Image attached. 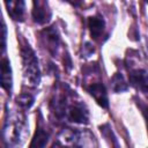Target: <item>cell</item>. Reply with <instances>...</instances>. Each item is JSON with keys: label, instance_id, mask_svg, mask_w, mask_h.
<instances>
[{"label": "cell", "instance_id": "6da1fadb", "mask_svg": "<svg viewBox=\"0 0 148 148\" xmlns=\"http://www.w3.org/2000/svg\"><path fill=\"white\" fill-rule=\"evenodd\" d=\"M22 62H23V72L27 82L30 86H38L40 81V72L38 67V60L34 50L28 45H24L21 50Z\"/></svg>", "mask_w": 148, "mask_h": 148}, {"label": "cell", "instance_id": "7a4b0ae2", "mask_svg": "<svg viewBox=\"0 0 148 148\" xmlns=\"http://www.w3.org/2000/svg\"><path fill=\"white\" fill-rule=\"evenodd\" d=\"M61 141L65 145L71 146L73 148H96L97 143L95 136L89 131H73L66 130L62 132Z\"/></svg>", "mask_w": 148, "mask_h": 148}, {"label": "cell", "instance_id": "3957f363", "mask_svg": "<svg viewBox=\"0 0 148 148\" xmlns=\"http://www.w3.org/2000/svg\"><path fill=\"white\" fill-rule=\"evenodd\" d=\"M131 83L142 92L148 94V73L145 69H135L130 74Z\"/></svg>", "mask_w": 148, "mask_h": 148}, {"label": "cell", "instance_id": "277c9868", "mask_svg": "<svg viewBox=\"0 0 148 148\" xmlns=\"http://www.w3.org/2000/svg\"><path fill=\"white\" fill-rule=\"evenodd\" d=\"M88 91L90 92V95L96 99V102L102 108H108L109 99H108L105 87L102 83H92V84H90L88 87Z\"/></svg>", "mask_w": 148, "mask_h": 148}, {"label": "cell", "instance_id": "5b68a950", "mask_svg": "<svg viewBox=\"0 0 148 148\" xmlns=\"http://www.w3.org/2000/svg\"><path fill=\"white\" fill-rule=\"evenodd\" d=\"M68 117L72 121H75V123H80V124L88 123V111L83 109L82 105L76 104L71 106L68 111Z\"/></svg>", "mask_w": 148, "mask_h": 148}, {"label": "cell", "instance_id": "8992f818", "mask_svg": "<svg viewBox=\"0 0 148 148\" xmlns=\"http://www.w3.org/2000/svg\"><path fill=\"white\" fill-rule=\"evenodd\" d=\"M6 6L8 14L14 20H22L24 14V1H7Z\"/></svg>", "mask_w": 148, "mask_h": 148}, {"label": "cell", "instance_id": "52a82bcc", "mask_svg": "<svg viewBox=\"0 0 148 148\" xmlns=\"http://www.w3.org/2000/svg\"><path fill=\"white\" fill-rule=\"evenodd\" d=\"M104 27H105V22H104V20L102 17H99V16H91V17H89L90 35L95 39H97L102 35V32L104 30Z\"/></svg>", "mask_w": 148, "mask_h": 148}, {"label": "cell", "instance_id": "ba28073f", "mask_svg": "<svg viewBox=\"0 0 148 148\" xmlns=\"http://www.w3.org/2000/svg\"><path fill=\"white\" fill-rule=\"evenodd\" d=\"M1 84L6 90H10L12 88V71L9 66L8 59H2L1 62Z\"/></svg>", "mask_w": 148, "mask_h": 148}, {"label": "cell", "instance_id": "9c48e42d", "mask_svg": "<svg viewBox=\"0 0 148 148\" xmlns=\"http://www.w3.org/2000/svg\"><path fill=\"white\" fill-rule=\"evenodd\" d=\"M32 17L35 20V22L42 24L45 23L49 17H50V13H47L46 7L44 6V3L40 2H35L34 3V10H32Z\"/></svg>", "mask_w": 148, "mask_h": 148}, {"label": "cell", "instance_id": "30bf717a", "mask_svg": "<svg viewBox=\"0 0 148 148\" xmlns=\"http://www.w3.org/2000/svg\"><path fill=\"white\" fill-rule=\"evenodd\" d=\"M49 140V133L45 132L43 128H37L35 136L31 140L30 148H44Z\"/></svg>", "mask_w": 148, "mask_h": 148}, {"label": "cell", "instance_id": "8fae6325", "mask_svg": "<svg viewBox=\"0 0 148 148\" xmlns=\"http://www.w3.org/2000/svg\"><path fill=\"white\" fill-rule=\"evenodd\" d=\"M111 83H112V89L116 92H123V91L127 90V88H128L124 76L121 74H119V73H117V74H114L112 76Z\"/></svg>", "mask_w": 148, "mask_h": 148}, {"label": "cell", "instance_id": "7c38bea8", "mask_svg": "<svg viewBox=\"0 0 148 148\" xmlns=\"http://www.w3.org/2000/svg\"><path fill=\"white\" fill-rule=\"evenodd\" d=\"M46 34V42H47V45H49V49L50 50H56L57 46H58V43H59V38H58V35L54 29H49L45 31Z\"/></svg>", "mask_w": 148, "mask_h": 148}, {"label": "cell", "instance_id": "4fadbf2b", "mask_svg": "<svg viewBox=\"0 0 148 148\" xmlns=\"http://www.w3.org/2000/svg\"><path fill=\"white\" fill-rule=\"evenodd\" d=\"M17 103L24 109H29L34 104V97L30 96L29 94H22L17 97Z\"/></svg>", "mask_w": 148, "mask_h": 148}, {"label": "cell", "instance_id": "5bb4252c", "mask_svg": "<svg viewBox=\"0 0 148 148\" xmlns=\"http://www.w3.org/2000/svg\"><path fill=\"white\" fill-rule=\"evenodd\" d=\"M145 117H146V123H147V128H148V108L145 109Z\"/></svg>", "mask_w": 148, "mask_h": 148}]
</instances>
